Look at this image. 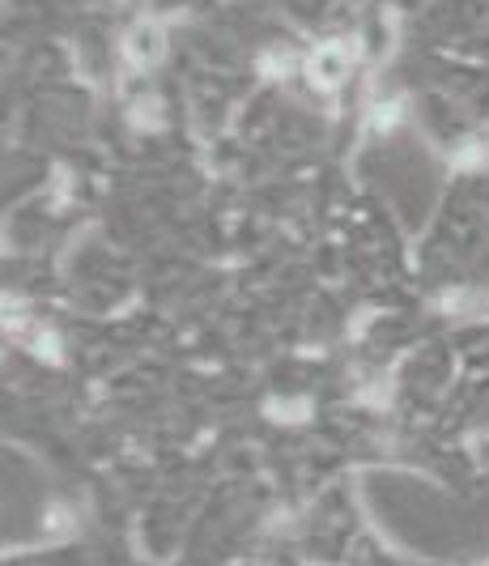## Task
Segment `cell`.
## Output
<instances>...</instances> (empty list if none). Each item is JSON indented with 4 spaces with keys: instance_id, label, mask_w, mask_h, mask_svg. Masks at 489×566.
Segmentation results:
<instances>
[{
    "instance_id": "cell-1",
    "label": "cell",
    "mask_w": 489,
    "mask_h": 566,
    "mask_svg": "<svg viewBox=\"0 0 489 566\" xmlns=\"http://www.w3.org/2000/svg\"><path fill=\"white\" fill-rule=\"evenodd\" d=\"M349 69H353V47L345 39L319 43L307 56V77H311L315 90H341L349 81Z\"/></svg>"
},
{
    "instance_id": "cell-2",
    "label": "cell",
    "mask_w": 489,
    "mask_h": 566,
    "mask_svg": "<svg viewBox=\"0 0 489 566\" xmlns=\"http://www.w3.org/2000/svg\"><path fill=\"white\" fill-rule=\"evenodd\" d=\"M162 56H166V35H162L158 22L128 26V35H124V60L132 64V69H154Z\"/></svg>"
},
{
    "instance_id": "cell-3",
    "label": "cell",
    "mask_w": 489,
    "mask_h": 566,
    "mask_svg": "<svg viewBox=\"0 0 489 566\" xmlns=\"http://www.w3.org/2000/svg\"><path fill=\"white\" fill-rule=\"evenodd\" d=\"M455 162H460V166H485L489 162V132H477V137H472L460 154H455Z\"/></svg>"
},
{
    "instance_id": "cell-4",
    "label": "cell",
    "mask_w": 489,
    "mask_h": 566,
    "mask_svg": "<svg viewBox=\"0 0 489 566\" xmlns=\"http://www.w3.org/2000/svg\"><path fill=\"white\" fill-rule=\"evenodd\" d=\"M290 64H294L290 52H268V56H264V77H273V81H277V77L290 73Z\"/></svg>"
},
{
    "instance_id": "cell-5",
    "label": "cell",
    "mask_w": 489,
    "mask_h": 566,
    "mask_svg": "<svg viewBox=\"0 0 489 566\" xmlns=\"http://www.w3.org/2000/svg\"><path fill=\"white\" fill-rule=\"evenodd\" d=\"M302 409H307L302 401H298V405H277V401H273V405H268V418H290V422H298V418H307Z\"/></svg>"
}]
</instances>
